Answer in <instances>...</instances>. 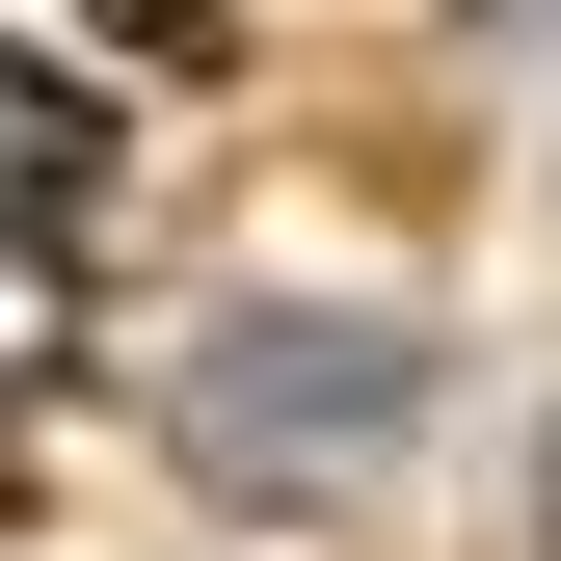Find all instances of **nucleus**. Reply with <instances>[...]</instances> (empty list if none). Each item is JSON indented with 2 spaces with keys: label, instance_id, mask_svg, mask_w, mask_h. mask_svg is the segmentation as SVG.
<instances>
[]
</instances>
